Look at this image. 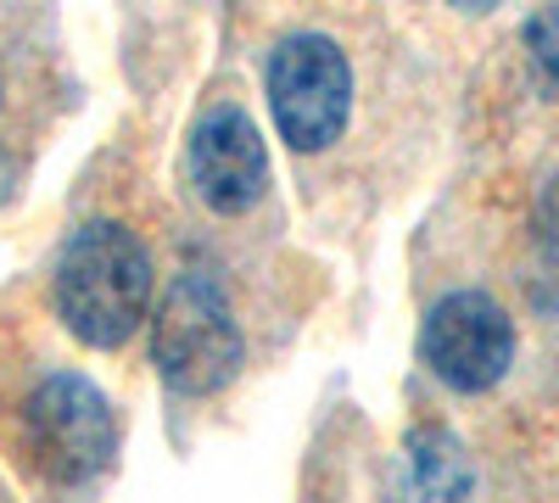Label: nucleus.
Returning <instances> with one entry per match:
<instances>
[{"mask_svg":"<svg viewBox=\"0 0 559 503\" xmlns=\"http://www.w3.org/2000/svg\"><path fill=\"white\" fill-rule=\"evenodd\" d=\"M414 470H419V492H437V498L471 492V470H464L448 436H414Z\"/></svg>","mask_w":559,"mask_h":503,"instance_id":"obj_9","label":"nucleus"},{"mask_svg":"<svg viewBox=\"0 0 559 503\" xmlns=\"http://www.w3.org/2000/svg\"><path fill=\"white\" fill-rule=\"evenodd\" d=\"M241 358L247 347H241V325H236V308H229L224 286L202 268L179 274L152 313L157 375L185 397H207L241 375Z\"/></svg>","mask_w":559,"mask_h":503,"instance_id":"obj_2","label":"nucleus"},{"mask_svg":"<svg viewBox=\"0 0 559 503\" xmlns=\"http://www.w3.org/2000/svg\"><path fill=\"white\" fill-rule=\"evenodd\" d=\"M532 302L559 313V179H548L532 218Z\"/></svg>","mask_w":559,"mask_h":503,"instance_id":"obj_7","label":"nucleus"},{"mask_svg":"<svg viewBox=\"0 0 559 503\" xmlns=\"http://www.w3.org/2000/svg\"><path fill=\"white\" fill-rule=\"evenodd\" d=\"M448 7H459V12H471V17H481V12L503 7V0H448Z\"/></svg>","mask_w":559,"mask_h":503,"instance_id":"obj_10","label":"nucleus"},{"mask_svg":"<svg viewBox=\"0 0 559 503\" xmlns=\"http://www.w3.org/2000/svg\"><path fill=\"white\" fill-rule=\"evenodd\" d=\"M23 453L45 487L73 492V487L102 481L118 453V420L107 397L79 375L39 381L34 397L23 403Z\"/></svg>","mask_w":559,"mask_h":503,"instance_id":"obj_3","label":"nucleus"},{"mask_svg":"<svg viewBox=\"0 0 559 503\" xmlns=\"http://www.w3.org/2000/svg\"><path fill=\"white\" fill-rule=\"evenodd\" d=\"M269 112L292 152H324L353 118V68L336 39L292 34L269 57Z\"/></svg>","mask_w":559,"mask_h":503,"instance_id":"obj_4","label":"nucleus"},{"mask_svg":"<svg viewBox=\"0 0 559 503\" xmlns=\"http://www.w3.org/2000/svg\"><path fill=\"white\" fill-rule=\"evenodd\" d=\"M521 45H526V62H532L537 89L548 101H559V0H543V7L526 17Z\"/></svg>","mask_w":559,"mask_h":503,"instance_id":"obj_8","label":"nucleus"},{"mask_svg":"<svg viewBox=\"0 0 559 503\" xmlns=\"http://www.w3.org/2000/svg\"><path fill=\"white\" fill-rule=\"evenodd\" d=\"M185 163H191V185H197L202 207H213V213H247V207H258V196L269 185L263 134L241 107H213L197 123Z\"/></svg>","mask_w":559,"mask_h":503,"instance_id":"obj_6","label":"nucleus"},{"mask_svg":"<svg viewBox=\"0 0 559 503\" xmlns=\"http://www.w3.org/2000/svg\"><path fill=\"white\" fill-rule=\"evenodd\" d=\"M419 358L453 392H492L515 363V319L487 291H453L426 313Z\"/></svg>","mask_w":559,"mask_h":503,"instance_id":"obj_5","label":"nucleus"},{"mask_svg":"<svg viewBox=\"0 0 559 503\" xmlns=\"http://www.w3.org/2000/svg\"><path fill=\"white\" fill-rule=\"evenodd\" d=\"M57 313L84 347H123L152 313V258L123 224H79L57 258Z\"/></svg>","mask_w":559,"mask_h":503,"instance_id":"obj_1","label":"nucleus"}]
</instances>
